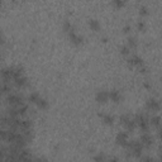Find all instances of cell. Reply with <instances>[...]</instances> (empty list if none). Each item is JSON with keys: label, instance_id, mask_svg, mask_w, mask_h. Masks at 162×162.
<instances>
[{"label": "cell", "instance_id": "obj_1", "mask_svg": "<svg viewBox=\"0 0 162 162\" xmlns=\"http://www.w3.org/2000/svg\"><path fill=\"white\" fill-rule=\"evenodd\" d=\"M125 147L129 150V152L132 153V155L135 156V157H140V155H142L143 146L140 144V142H138V140H132V142L128 140V143H127Z\"/></svg>", "mask_w": 162, "mask_h": 162}, {"label": "cell", "instance_id": "obj_2", "mask_svg": "<svg viewBox=\"0 0 162 162\" xmlns=\"http://www.w3.org/2000/svg\"><path fill=\"white\" fill-rule=\"evenodd\" d=\"M134 120H135V123H137V125H139V128L143 132H147L148 130V128H150V122H148V118H147L146 114L138 113L137 115H135Z\"/></svg>", "mask_w": 162, "mask_h": 162}, {"label": "cell", "instance_id": "obj_3", "mask_svg": "<svg viewBox=\"0 0 162 162\" xmlns=\"http://www.w3.org/2000/svg\"><path fill=\"white\" fill-rule=\"evenodd\" d=\"M6 103L10 106H18L20 104H23L24 101H23V97L18 95V94H9L6 96Z\"/></svg>", "mask_w": 162, "mask_h": 162}, {"label": "cell", "instance_id": "obj_4", "mask_svg": "<svg viewBox=\"0 0 162 162\" xmlns=\"http://www.w3.org/2000/svg\"><path fill=\"white\" fill-rule=\"evenodd\" d=\"M13 70H14V66L5 67V69L0 71V75H1V79L4 82H9L10 80H13Z\"/></svg>", "mask_w": 162, "mask_h": 162}, {"label": "cell", "instance_id": "obj_5", "mask_svg": "<svg viewBox=\"0 0 162 162\" xmlns=\"http://www.w3.org/2000/svg\"><path fill=\"white\" fill-rule=\"evenodd\" d=\"M140 144L146 148H151V146L153 144V138L148 133L144 132V133L140 135Z\"/></svg>", "mask_w": 162, "mask_h": 162}, {"label": "cell", "instance_id": "obj_6", "mask_svg": "<svg viewBox=\"0 0 162 162\" xmlns=\"http://www.w3.org/2000/svg\"><path fill=\"white\" fill-rule=\"evenodd\" d=\"M27 143H28L27 139L24 138V135L22 133H16L14 140H13V144H15V146H18L20 148H24L25 146H27Z\"/></svg>", "mask_w": 162, "mask_h": 162}, {"label": "cell", "instance_id": "obj_7", "mask_svg": "<svg viewBox=\"0 0 162 162\" xmlns=\"http://www.w3.org/2000/svg\"><path fill=\"white\" fill-rule=\"evenodd\" d=\"M128 143V134L125 132H120L118 135H117V144L118 146H122V147H125Z\"/></svg>", "mask_w": 162, "mask_h": 162}, {"label": "cell", "instance_id": "obj_8", "mask_svg": "<svg viewBox=\"0 0 162 162\" xmlns=\"http://www.w3.org/2000/svg\"><path fill=\"white\" fill-rule=\"evenodd\" d=\"M146 106H147V109L150 110V112H158L160 110V103L156 99H150L147 101Z\"/></svg>", "mask_w": 162, "mask_h": 162}, {"label": "cell", "instance_id": "obj_9", "mask_svg": "<svg viewBox=\"0 0 162 162\" xmlns=\"http://www.w3.org/2000/svg\"><path fill=\"white\" fill-rule=\"evenodd\" d=\"M109 99V92L105 90H100L96 94V101L97 103H106Z\"/></svg>", "mask_w": 162, "mask_h": 162}, {"label": "cell", "instance_id": "obj_10", "mask_svg": "<svg viewBox=\"0 0 162 162\" xmlns=\"http://www.w3.org/2000/svg\"><path fill=\"white\" fill-rule=\"evenodd\" d=\"M13 80H14V84L18 87H24V86H27V84H28V79L25 77L24 75L18 76V77H14Z\"/></svg>", "mask_w": 162, "mask_h": 162}, {"label": "cell", "instance_id": "obj_11", "mask_svg": "<svg viewBox=\"0 0 162 162\" xmlns=\"http://www.w3.org/2000/svg\"><path fill=\"white\" fill-rule=\"evenodd\" d=\"M32 128V120L31 119H20L19 122V132L25 130V129H31Z\"/></svg>", "mask_w": 162, "mask_h": 162}, {"label": "cell", "instance_id": "obj_12", "mask_svg": "<svg viewBox=\"0 0 162 162\" xmlns=\"http://www.w3.org/2000/svg\"><path fill=\"white\" fill-rule=\"evenodd\" d=\"M69 36H70V39H71L72 43H75V44H81V43H82V38L76 34V33L72 31V29L69 32Z\"/></svg>", "mask_w": 162, "mask_h": 162}, {"label": "cell", "instance_id": "obj_13", "mask_svg": "<svg viewBox=\"0 0 162 162\" xmlns=\"http://www.w3.org/2000/svg\"><path fill=\"white\" fill-rule=\"evenodd\" d=\"M128 63L132 66H142L143 65V62H142V59H140L138 56H135V54H133L129 59H128Z\"/></svg>", "mask_w": 162, "mask_h": 162}, {"label": "cell", "instance_id": "obj_14", "mask_svg": "<svg viewBox=\"0 0 162 162\" xmlns=\"http://www.w3.org/2000/svg\"><path fill=\"white\" fill-rule=\"evenodd\" d=\"M109 99H112V101H114V103H119L122 99V96H120V94H119V91L113 90V91L109 92Z\"/></svg>", "mask_w": 162, "mask_h": 162}, {"label": "cell", "instance_id": "obj_15", "mask_svg": "<svg viewBox=\"0 0 162 162\" xmlns=\"http://www.w3.org/2000/svg\"><path fill=\"white\" fill-rule=\"evenodd\" d=\"M38 108H41V109H47L48 108V103H47V100L43 99V97H38V99L36 100V103H34Z\"/></svg>", "mask_w": 162, "mask_h": 162}, {"label": "cell", "instance_id": "obj_16", "mask_svg": "<svg viewBox=\"0 0 162 162\" xmlns=\"http://www.w3.org/2000/svg\"><path fill=\"white\" fill-rule=\"evenodd\" d=\"M124 127L127 128V130L128 132H133L134 129H135V127H137V123H135V120L134 119H129V120H128L125 124H124Z\"/></svg>", "mask_w": 162, "mask_h": 162}, {"label": "cell", "instance_id": "obj_17", "mask_svg": "<svg viewBox=\"0 0 162 162\" xmlns=\"http://www.w3.org/2000/svg\"><path fill=\"white\" fill-rule=\"evenodd\" d=\"M10 91H11V85L9 82H4L0 86V92L1 94H10Z\"/></svg>", "mask_w": 162, "mask_h": 162}, {"label": "cell", "instance_id": "obj_18", "mask_svg": "<svg viewBox=\"0 0 162 162\" xmlns=\"http://www.w3.org/2000/svg\"><path fill=\"white\" fill-rule=\"evenodd\" d=\"M150 123L153 125V127H156L157 129H160V124H161V118H160V115H155V117H152L151 118V120H150Z\"/></svg>", "mask_w": 162, "mask_h": 162}, {"label": "cell", "instance_id": "obj_19", "mask_svg": "<svg viewBox=\"0 0 162 162\" xmlns=\"http://www.w3.org/2000/svg\"><path fill=\"white\" fill-rule=\"evenodd\" d=\"M89 25H90V28L92 29V31H95V32H97L100 29V24L95 19H90V20H89Z\"/></svg>", "mask_w": 162, "mask_h": 162}, {"label": "cell", "instance_id": "obj_20", "mask_svg": "<svg viewBox=\"0 0 162 162\" xmlns=\"http://www.w3.org/2000/svg\"><path fill=\"white\" fill-rule=\"evenodd\" d=\"M99 115L103 118V122L105 123V124H113V120H114V118L112 115H106V114H99Z\"/></svg>", "mask_w": 162, "mask_h": 162}, {"label": "cell", "instance_id": "obj_21", "mask_svg": "<svg viewBox=\"0 0 162 162\" xmlns=\"http://www.w3.org/2000/svg\"><path fill=\"white\" fill-rule=\"evenodd\" d=\"M39 97V94H37V92H32L31 95H29V97H28V100L31 101V103H36V100Z\"/></svg>", "mask_w": 162, "mask_h": 162}, {"label": "cell", "instance_id": "obj_22", "mask_svg": "<svg viewBox=\"0 0 162 162\" xmlns=\"http://www.w3.org/2000/svg\"><path fill=\"white\" fill-rule=\"evenodd\" d=\"M128 47H129V48H135V47H137L135 38H129V39H128Z\"/></svg>", "mask_w": 162, "mask_h": 162}, {"label": "cell", "instance_id": "obj_23", "mask_svg": "<svg viewBox=\"0 0 162 162\" xmlns=\"http://www.w3.org/2000/svg\"><path fill=\"white\" fill-rule=\"evenodd\" d=\"M129 119H130V115H129V114H123V115L120 117V123H122L123 125H124L125 123L129 120Z\"/></svg>", "mask_w": 162, "mask_h": 162}, {"label": "cell", "instance_id": "obj_24", "mask_svg": "<svg viewBox=\"0 0 162 162\" xmlns=\"http://www.w3.org/2000/svg\"><path fill=\"white\" fill-rule=\"evenodd\" d=\"M71 29H72V25H71V23H70V22H67V20H66L65 24H63V31H66L67 33H69V32L71 31Z\"/></svg>", "mask_w": 162, "mask_h": 162}, {"label": "cell", "instance_id": "obj_25", "mask_svg": "<svg viewBox=\"0 0 162 162\" xmlns=\"http://www.w3.org/2000/svg\"><path fill=\"white\" fill-rule=\"evenodd\" d=\"M120 53L122 54H128V53H129V47H127V46L122 47V48H120Z\"/></svg>", "mask_w": 162, "mask_h": 162}, {"label": "cell", "instance_id": "obj_26", "mask_svg": "<svg viewBox=\"0 0 162 162\" xmlns=\"http://www.w3.org/2000/svg\"><path fill=\"white\" fill-rule=\"evenodd\" d=\"M113 3L115 4L117 8H122L123 6V1H122V0H113Z\"/></svg>", "mask_w": 162, "mask_h": 162}, {"label": "cell", "instance_id": "obj_27", "mask_svg": "<svg viewBox=\"0 0 162 162\" xmlns=\"http://www.w3.org/2000/svg\"><path fill=\"white\" fill-rule=\"evenodd\" d=\"M139 14H140V15H146V14H147V8H146V6H142V8H140Z\"/></svg>", "mask_w": 162, "mask_h": 162}, {"label": "cell", "instance_id": "obj_28", "mask_svg": "<svg viewBox=\"0 0 162 162\" xmlns=\"http://www.w3.org/2000/svg\"><path fill=\"white\" fill-rule=\"evenodd\" d=\"M144 28H146V25H144V23H138V29L139 31H144Z\"/></svg>", "mask_w": 162, "mask_h": 162}, {"label": "cell", "instance_id": "obj_29", "mask_svg": "<svg viewBox=\"0 0 162 162\" xmlns=\"http://www.w3.org/2000/svg\"><path fill=\"white\" fill-rule=\"evenodd\" d=\"M94 160H95V161H103V160H104V156H97V157H95Z\"/></svg>", "mask_w": 162, "mask_h": 162}, {"label": "cell", "instance_id": "obj_30", "mask_svg": "<svg viewBox=\"0 0 162 162\" xmlns=\"http://www.w3.org/2000/svg\"><path fill=\"white\" fill-rule=\"evenodd\" d=\"M142 161H153V160L151 158V157H143Z\"/></svg>", "mask_w": 162, "mask_h": 162}, {"label": "cell", "instance_id": "obj_31", "mask_svg": "<svg viewBox=\"0 0 162 162\" xmlns=\"http://www.w3.org/2000/svg\"><path fill=\"white\" fill-rule=\"evenodd\" d=\"M124 32H129V27H125L124 28Z\"/></svg>", "mask_w": 162, "mask_h": 162}, {"label": "cell", "instance_id": "obj_32", "mask_svg": "<svg viewBox=\"0 0 162 162\" xmlns=\"http://www.w3.org/2000/svg\"><path fill=\"white\" fill-rule=\"evenodd\" d=\"M0 43H3V36L0 34Z\"/></svg>", "mask_w": 162, "mask_h": 162}, {"label": "cell", "instance_id": "obj_33", "mask_svg": "<svg viewBox=\"0 0 162 162\" xmlns=\"http://www.w3.org/2000/svg\"><path fill=\"white\" fill-rule=\"evenodd\" d=\"M0 6H1V0H0Z\"/></svg>", "mask_w": 162, "mask_h": 162}, {"label": "cell", "instance_id": "obj_34", "mask_svg": "<svg viewBox=\"0 0 162 162\" xmlns=\"http://www.w3.org/2000/svg\"><path fill=\"white\" fill-rule=\"evenodd\" d=\"M0 58H1V56H0Z\"/></svg>", "mask_w": 162, "mask_h": 162}]
</instances>
